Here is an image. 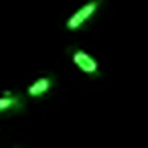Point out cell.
Listing matches in <instances>:
<instances>
[{
    "label": "cell",
    "instance_id": "cell-2",
    "mask_svg": "<svg viewBox=\"0 0 148 148\" xmlns=\"http://www.w3.org/2000/svg\"><path fill=\"white\" fill-rule=\"evenodd\" d=\"M73 63H75V67H79L83 73H89V75H93V73H97V63L85 53V51H73Z\"/></svg>",
    "mask_w": 148,
    "mask_h": 148
},
{
    "label": "cell",
    "instance_id": "cell-3",
    "mask_svg": "<svg viewBox=\"0 0 148 148\" xmlns=\"http://www.w3.org/2000/svg\"><path fill=\"white\" fill-rule=\"evenodd\" d=\"M16 110H23V99L12 91H4V95L0 97V114H10Z\"/></svg>",
    "mask_w": 148,
    "mask_h": 148
},
{
    "label": "cell",
    "instance_id": "cell-4",
    "mask_svg": "<svg viewBox=\"0 0 148 148\" xmlns=\"http://www.w3.org/2000/svg\"><path fill=\"white\" fill-rule=\"evenodd\" d=\"M51 85H53V79H51V77H41V79H37L35 83H31L29 95H31V97H39V95H43L45 91H49Z\"/></svg>",
    "mask_w": 148,
    "mask_h": 148
},
{
    "label": "cell",
    "instance_id": "cell-1",
    "mask_svg": "<svg viewBox=\"0 0 148 148\" xmlns=\"http://www.w3.org/2000/svg\"><path fill=\"white\" fill-rule=\"evenodd\" d=\"M97 6H99V0H91V2H87L85 6H81V8H79L77 12H73L71 18L67 21V29H69V31L79 29L87 18H91V14L97 10Z\"/></svg>",
    "mask_w": 148,
    "mask_h": 148
}]
</instances>
